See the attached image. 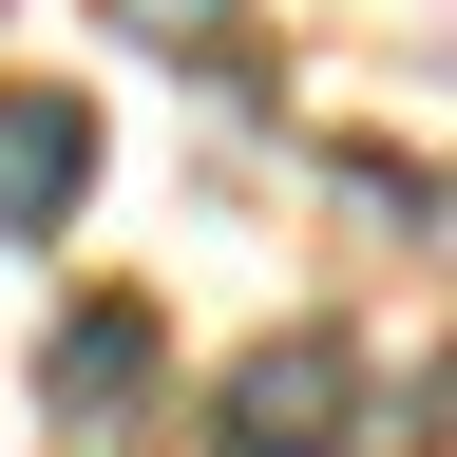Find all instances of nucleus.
<instances>
[{"label": "nucleus", "instance_id": "20e7f679", "mask_svg": "<svg viewBox=\"0 0 457 457\" xmlns=\"http://www.w3.org/2000/svg\"><path fill=\"white\" fill-rule=\"evenodd\" d=\"M114 38H153V57H210V38H228V0H114Z\"/></svg>", "mask_w": 457, "mask_h": 457}, {"label": "nucleus", "instance_id": "f257e3e1", "mask_svg": "<svg viewBox=\"0 0 457 457\" xmlns=\"http://www.w3.org/2000/svg\"><path fill=\"white\" fill-rule=\"evenodd\" d=\"M362 438V362L305 324V343H248L228 362V400H210V457H343Z\"/></svg>", "mask_w": 457, "mask_h": 457}, {"label": "nucleus", "instance_id": "f03ea898", "mask_svg": "<svg viewBox=\"0 0 457 457\" xmlns=\"http://www.w3.org/2000/svg\"><path fill=\"white\" fill-rule=\"evenodd\" d=\"M96 191V114L57 77H0V248H38V228H77Z\"/></svg>", "mask_w": 457, "mask_h": 457}, {"label": "nucleus", "instance_id": "7ed1b4c3", "mask_svg": "<svg viewBox=\"0 0 457 457\" xmlns=\"http://www.w3.org/2000/svg\"><path fill=\"white\" fill-rule=\"evenodd\" d=\"M38 400H57V438H134V400H153V305H77L57 362H38Z\"/></svg>", "mask_w": 457, "mask_h": 457}]
</instances>
